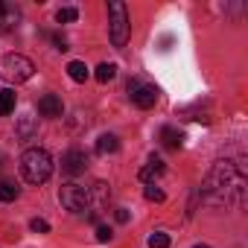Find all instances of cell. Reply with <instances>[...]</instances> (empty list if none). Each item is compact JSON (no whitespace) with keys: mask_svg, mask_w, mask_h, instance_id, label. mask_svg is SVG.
Wrapping results in <instances>:
<instances>
[{"mask_svg":"<svg viewBox=\"0 0 248 248\" xmlns=\"http://www.w3.org/2000/svg\"><path fill=\"white\" fill-rule=\"evenodd\" d=\"M196 248H207V245H196Z\"/></svg>","mask_w":248,"mask_h":248,"instance_id":"cell-25","label":"cell"},{"mask_svg":"<svg viewBox=\"0 0 248 248\" xmlns=\"http://www.w3.org/2000/svg\"><path fill=\"white\" fill-rule=\"evenodd\" d=\"M129 96H132V102H135L138 108L149 111V108H155V102H158V88L132 79V82H129Z\"/></svg>","mask_w":248,"mask_h":248,"instance_id":"cell-6","label":"cell"},{"mask_svg":"<svg viewBox=\"0 0 248 248\" xmlns=\"http://www.w3.org/2000/svg\"><path fill=\"white\" fill-rule=\"evenodd\" d=\"M30 228H32L35 233H50V222H47V219H32Z\"/></svg>","mask_w":248,"mask_h":248,"instance_id":"cell-22","label":"cell"},{"mask_svg":"<svg viewBox=\"0 0 248 248\" xmlns=\"http://www.w3.org/2000/svg\"><path fill=\"white\" fill-rule=\"evenodd\" d=\"M15 105H18L15 91L12 88H3V91H0V117H9L15 111Z\"/></svg>","mask_w":248,"mask_h":248,"instance_id":"cell-13","label":"cell"},{"mask_svg":"<svg viewBox=\"0 0 248 248\" xmlns=\"http://www.w3.org/2000/svg\"><path fill=\"white\" fill-rule=\"evenodd\" d=\"M117 149H120L117 135H99V140H96V152H99V155H111V152H117Z\"/></svg>","mask_w":248,"mask_h":248,"instance_id":"cell-14","label":"cell"},{"mask_svg":"<svg viewBox=\"0 0 248 248\" xmlns=\"http://www.w3.org/2000/svg\"><path fill=\"white\" fill-rule=\"evenodd\" d=\"M149 248H170V236L161 233V231H155V233L149 236Z\"/></svg>","mask_w":248,"mask_h":248,"instance_id":"cell-19","label":"cell"},{"mask_svg":"<svg viewBox=\"0 0 248 248\" xmlns=\"http://www.w3.org/2000/svg\"><path fill=\"white\" fill-rule=\"evenodd\" d=\"M245 187H248V178L236 161H216L199 190V199H204L210 204L239 207L245 202Z\"/></svg>","mask_w":248,"mask_h":248,"instance_id":"cell-1","label":"cell"},{"mask_svg":"<svg viewBox=\"0 0 248 248\" xmlns=\"http://www.w3.org/2000/svg\"><path fill=\"white\" fill-rule=\"evenodd\" d=\"M62 170H64L67 175H82V172L88 170V155H85V149H79V146L67 149V152L62 155Z\"/></svg>","mask_w":248,"mask_h":248,"instance_id":"cell-7","label":"cell"},{"mask_svg":"<svg viewBox=\"0 0 248 248\" xmlns=\"http://www.w3.org/2000/svg\"><path fill=\"white\" fill-rule=\"evenodd\" d=\"M143 196H146L149 202H164V199H167V196H164V190H161V187H155V184H146Z\"/></svg>","mask_w":248,"mask_h":248,"instance_id":"cell-20","label":"cell"},{"mask_svg":"<svg viewBox=\"0 0 248 248\" xmlns=\"http://www.w3.org/2000/svg\"><path fill=\"white\" fill-rule=\"evenodd\" d=\"M111 236H114V231L108 225H96V242H111Z\"/></svg>","mask_w":248,"mask_h":248,"instance_id":"cell-21","label":"cell"},{"mask_svg":"<svg viewBox=\"0 0 248 248\" xmlns=\"http://www.w3.org/2000/svg\"><path fill=\"white\" fill-rule=\"evenodd\" d=\"M181 140H184V135L178 129H172V126H164L161 129V143L167 149H181Z\"/></svg>","mask_w":248,"mask_h":248,"instance_id":"cell-12","label":"cell"},{"mask_svg":"<svg viewBox=\"0 0 248 248\" xmlns=\"http://www.w3.org/2000/svg\"><path fill=\"white\" fill-rule=\"evenodd\" d=\"M108 199H111V187L105 181H96L93 187H88V207L91 213H99L108 207Z\"/></svg>","mask_w":248,"mask_h":248,"instance_id":"cell-8","label":"cell"},{"mask_svg":"<svg viewBox=\"0 0 248 248\" xmlns=\"http://www.w3.org/2000/svg\"><path fill=\"white\" fill-rule=\"evenodd\" d=\"M59 202H62L64 210L82 213V210L88 207V187H82V184H76V181H67V184L59 187Z\"/></svg>","mask_w":248,"mask_h":248,"instance_id":"cell-5","label":"cell"},{"mask_svg":"<svg viewBox=\"0 0 248 248\" xmlns=\"http://www.w3.org/2000/svg\"><path fill=\"white\" fill-rule=\"evenodd\" d=\"M114 219H117V222H120V225H126V222H129V219H132V213H129V210H126V207H117V210H114Z\"/></svg>","mask_w":248,"mask_h":248,"instance_id":"cell-23","label":"cell"},{"mask_svg":"<svg viewBox=\"0 0 248 248\" xmlns=\"http://www.w3.org/2000/svg\"><path fill=\"white\" fill-rule=\"evenodd\" d=\"M18 21H21V9H18V6H12V3H3V0H0V32L15 30V27H18Z\"/></svg>","mask_w":248,"mask_h":248,"instance_id":"cell-10","label":"cell"},{"mask_svg":"<svg viewBox=\"0 0 248 248\" xmlns=\"http://www.w3.org/2000/svg\"><path fill=\"white\" fill-rule=\"evenodd\" d=\"M108 35L114 47H126L129 35H132V21H129V9L123 0H111L108 3Z\"/></svg>","mask_w":248,"mask_h":248,"instance_id":"cell-3","label":"cell"},{"mask_svg":"<svg viewBox=\"0 0 248 248\" xmlns=\"http://www.w3.org/2000/svg\"><path fill=\"white\" fill-rule=\"evenodd\" d=\"M38 114H41V117H50V120L62 117V114H64L62 96H56V93H44V96L38 99Z\"/></svg>","mask_w":248,"mask_h":248,"instance_id":"cell-9","label":"cell"},{"mask_svg":"<svg viewBox=\"0 0 248 248\" xmlns=\"http://www.w3.org/2000/svg\"><path fill=\"white\" fill-rule=\"evenodd\" d=\"M32 73H35L32 59H27L21 53H9V56L0 59V79L9 82V85H21V82L32 79Z\"/></svg>","mask_w":248,"mask_h":248,"instance_id":"cell-4","label":"cell"},{"mask_svg":"<svg viewBox=\"0 0 248 248\" xmlns=\"http://www.w3.org/2000/svg\"><path fill=\"white\" fill-rule=\"evenodd\" d=\"M53 44H56V50H62V53L67 50V41H64V35H62V32H53Z\"/></svg>","mask_w":248,"mask_h":248,"instance_id":"cell-24","label":"cell"},{"mask_svg":"<svg viewBox=\"0 0 248 248\" xmlns=\"http://www.w3.org/2000/svg\"><path fill=\"white\" fill-rule=\"evenodd\" d=\"M164 170H167V167H164V161H161L158 155H152V158L146 161V167H140L138 178H140V181H146V184H152L158 175H164Z\"/></svg>","mask_w":248,"mask_h":248,"instance_id":"cell-11","label":"cell"},{"mask_svg":"<svg viewBox=\"0 0 248 248\" xmlns=\"http://www.w3.org/2000/svg\"><path fill=\"white\" fill-rule=\"evenodd\" d=\"M18 196H21V187L15 181H6V178L0 181V202H15Z\"/></svg>","mask_w":248,"mask_h":248,"instance_id":"cell-15","label":"cell"},{"mask_svg":"<svg viewBox=\"0 0 248 248\" xmlns=\"http://www.w3.org/2000/svg\"><path fill=\"white\" fill-rule=\"evenodd\" d=\"M67 76H70L73 82H85V79L91 76V70L85 67V62H70V64H67Z\"/></svg>","mask_w":248,"mask_h":248,"instance_id":"cell-16","label":"cell"},{"mask_svg":"<svg viewBox=\"0 0 248 248\" xmlns=\"http://www.w3.org/2000/svg\"><path fill=\"white\" fill-rule=\"evenodd\" d=\"M76 18H79V9H76V6H62V9L56 12V21H59V24H73Z\"/></svg>","mask_w":248,"mask_h":248,"instance_id":"cell-18","label":"cell"},{"mask_svg":"<svg viewBox=\"0 0 248 248\" xmlns=\"http://www.w3.org/2000/svg\"><path fill=\"white\" fill-rule=\"evenodd\" d=\"M93 76H96V82H102V85H105V82H111V79L117 76V64H108V62H102V64L96 67V73H93Z\"/></svg>","mask_w":248,"mask_h":248,"instance_id":"cell-17","label":"cell"},{"mask_svg":"<svg viewBox=\"0 0 248 248\" xmlns=\"http://www.w3.org/2000/svg\"><path fill=\"white\" fill-rule=\"evenodd\" d=\"M21 175H24L27 184H35V187L44 184L53 175V158H50V152L41 149V146L27 149L21 155Z\"/></svg>","mask_w":248,"mask_h":248,"instance_id":"cell-2","label":"cell"}]
</instances>
